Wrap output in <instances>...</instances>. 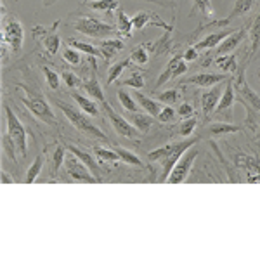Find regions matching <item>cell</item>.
I'll return each instance as SVG.
<instances>
[{
	"mask_svg": "<svg viewBox=\"0 0 260 260\" xmlns=\"http://www.w3.org/2000/svg\"><path fill=\"white\" fill-rule=\"evenodd\" d=\"M56 106L64 113V116L70 120V123L80 134L89 137V139H95L101 142H108V139H110L98 125H94V121L90 120V115H87L85 111L77 110V108H73L68 103H62V101H56Z\"/></svg>",
	"mask_w": 260,
	"mask_h": 260,
	"instance_id": "6da1fadb",
	"label": "cell"
},
{
	"mask_svg": "<svg viewBox=\"0 0 260 260\" xmlns=\"http://www.w3.org/2000/svg\"><path fill=\"white\" fill-rule=\"evenodd\" d=\"M18 87H21L24 92L23 98H19L21 103L31 111L33 116H37V118L40 121H44L45 125H57L56 115L52 113L49 103L44 99V95H42L40 92H35L33 89H30V87H24V85H18Z\"/></svg>",
	"mask_w": 260,
	"mask_h": 260,
	"instance_id": "7a4b0ae2",
	"label": "cell"
},
{
	"mask_svg": "<svg viewBox=\"0 0 260 260\" xmlns=\"http://www.w3.org/2000/svg\"><path fill=\"white\" fill-rule=\"evenodd\" d=\"M2 42H6L11 47V52L19 54L23 49L24 40V28L18 18H14L9 12H6V7H2Z\"/></svg>",
	"mask_w": 260,
	"mask_h": 260,
	"instance_id": "3957f363",
	"label": "cell"
},
{
	"mask_svg": "<svg viewBox=\"0 0 260 260\" xmlns=\"http://www.w3.org/2000/svg\"><path fill=\"white\" fill-rule=\"evenodd\" d=\"M4 113H6V121H7V134L12 137V141L18 146V153L21 158H26L28 154V139H26V130L24 125L21 123V120L16 116V113L11 110V106L7 103H4Z\"/></svg>",
	"mask_w": 260,
	"mask_h": 260,
	"instance_id": "277c9868",
	"label": "cell"
},
{
	"mask_svg": "<svg viewBox=\"0 0 260 260\" xmlns=\"http://www.w3.org/2000/svg\"><path fill=\"white\" fill-rule=\"evenodd\" d=\"M73 28L83 35L92 37V39H104V37H111L118 33V28H115L113 24H108L95 18H87V16H82L75 21Z\"/></svg>",
	"mask_w": 260,
	"mask_h": 260,
	"instance_id": "5b68a950",
	"label": "cell"
},
{
	"mask_svg": "<svg viewBox=\"0 0 260 260\" xmlns=\"http://www.w3.org/2000/svg\"><path fill=\"white\" fill-rule=\"evenodd\" d=\"M68 151V149H66ZM64 167H66V174L70 175L73 180H82V182H99L98 175L92 174V170L83 163L77 154H73L71 151L66 153L64 158Z\"/></svg>",
	"mask_w": 260,
	"mask_h": 260,
	"instance_id": "8992f818",
	"label": "cell"
},
{
	"mask_svg": "<svg viewBox=\"0 0 260 260\" xmlns=\"http://www.w3.org/2000/svg\"><path fill=\"white\" fill-rule=\"evenodd\" d=\"M103 110L106 113V118L110 120L111 127L115 128V132L118 134L120 137H125V139H137V137H139V130L134 127L127 118H123L120 113H116L113 110V106L110 103H103Z\"/></svg>",
	"mask_w": 260,
	"mask_h": 260,
	"instance_id": "52a82bcc",
	"label": "cell"
},
{
	"mask_svg": "<svg viewBox=\"0 0 260 260\" xmlns=\"http://www.w3.org/2000/svg\"><path fill=\"white\" fill-rule=\"evenodd\" d=\"M233 83H234V90H236V98H240L245 106H251L255 111L260 113V95L255 90H251L248 83H246L245 68H238L236 78L233 80Z\"/></svg>",
	"mask_w": 260,
	"mask_h": 260,
	"instance_id": "ba28073f",
	"label": "cell"
},
{
	"mask_svg": "<svg viewBox=\"0 0 260 260\" xmlns=\"http://www.w3.org/2000/svg\"><path fill=\"white\" fill-rule=\"evenodd\" d=\"M198 139H186V141H179V142H170L167 146L151 151L148 153V160L149 161H163L167 158L174 156V154H184L187 149H191V146H194Z\"/></svg>",
	"mask_w": 260,
	"mask_h": 260,
	"instance_id": "9c48e42d",
	"label": "cell"
},
{
	"mask_svg": "<svg viewBox=\"0 0 260 260\" xmlns=\"http://www.w3.org/2000/svg\"><path fill=\"white\" fill-rule=\"evenodd\" d=\"M196 158H198V151H196V149H187L186 154H182V158L175 163V167L172 169L170 175L167 177L165 182H169V184L184 182L187 175H189L191 167H192V163H194Z\"/></svg>",
	"mask_w": 260,
	"mask_h": 260,
	"instance_id": "30bf717a",
	"label": "cell"
},
{
	"mask_svg": "<svg viewBox=\"0 0 260 260\" xmlns=\"http://www.w3.org/2000/svg\"><path fill=\"white\" fill-rule=\"evenodd\" d=\"M186 71H187V61L184 59L182 56L172 57L169 61V64H167V68L163 70V73L160 75V78L156 80V87L163 85V83H167L169 80H174V78L184 75Z\"/></svg>",
	"mask_w": 260,
	"mask_h": 260,
	"instance_id": "8fae6325",
	"label": "cell"
},
{
	"mask_svg": "<svg viewBox=\"0 0 260 260\" xmlns=\"http://www.w3.org/2000/svg\"><path fill=\"white\" fill-rule=\"evenodd\" d=\"M132 23H134V28H136V30H144V28L149 24V26H160V28H165L167 31H172L170 24L163 23V21L158 18V14H154V12H148V11L137 12V14L132 18Z\"/></svg>",
	"mask_w": 260,
	"mask_h": 260,
	"instance_id": "7c38bea8",
	"label": "cell"
},
{
	"mask_svg": "<svg viewBox=\"0 0 260 260\" xmlns=\"http://www.w3.org/2000/svg\"><path fill=\"white\" fill-rule=\"evenodd\" d=\"M33 35L35 37H40L42 39V44H44L45 50L50 54V56H54V54H57V50H59V35H57L54 30H47L45 26H35V30H33Z\"/></svg>",
	"mask_w": 260,
	"mask_h": 260,
	"instance_id": "4fadbf2b",
	"label": "cell"
},
{
	"mask_svg": "<svg viewBox=\"0 0 260 260\" xmlns=\"http://www.w3.org/2000/svg\"><path fill=\"white\" fill-rule=\"evenodd\" d=\"M220 95H222V90H220V83L219 85H213L210 90L203 92L201 95V111H203V116H210L213 111H215L217 104L220 101Z\"/></svg>",
	"mask_w": 260,
	"mask_h": 260,
	"instance_id": "5bb4252c",
	"label": "cell"
},
{
	"mask_svg": "<svg viewBox=\"0 0 260 260\" xmlns=\"http://www.w3.org/2000/svg\"><path fill=\"white\" fill-rule=\"evenodd\" d=\"M245 39H246V28L245 26H241L240 30H234L228 37V39H225L219 45V47H217V54H215V56H225V54H233V50L236 49Z\"/></svg>",
	"mask_w": 260,
	"mask_h": 260,
	"instance_id": "9a60e30c",
	"label": "cell"
},
{
	"mask_svg": "<svg viewBox=\"0 0 260 260\" xmlns=\"http://www.w3.org/2000/svg\"><path fill=\"white\" fill-rule=\"evenodd\" d=\"M228 80H229L228 75L198 73V75H192L191 78H187L186 83H191V85H196V87H213V85H219L220 82H228Z\"/></svg>",
	"mask_w": 260,
	"mask_h": 260,
	"instance_id": "2e32d148",
	"label": "cell"
},
{
	"mask_svg": "<svg viewBox=\"0 0 260 260\" xmlns=\"http://www.w3.org/2000/svg\"><path fill=\"white\" fill-rule=\"evenodd\" d=\"M234 103H236V90H234L233 78H229L228 83H225V89L220 95L219 104H217V108H215V111L217 113H225L234 106Z\"/></svg>",
	"mask_w": 260,
	"mask_h": 260,
	"instance_id": "e0dca14e",
	"label": "cell"
},
{
	"mask_svg": "<svg viewBox=\"0 0 260 260\" xmlns=\"http://www.w3.org/2000/svg\"><path fill=\"white\" fill-rule=\"evenodd\" d=\"M234 30H222V31H217V33H212V35L205 37L203 40H200L198 44L194 45L198 50H210L213 47H219V45L224 42L228 37L233 33Z\"/></svg>",
	"mask_w": 260,
	"mask_h": 260,
	"instance_id": "ac0fdd59",
	"label": "cell"
},
{
	"mask_svg": "<svg viewBox=\"0 0 260 260\" xmlns=\"http://www.w3.org/2000/svg\"><path fill=\"white\" fill-rule=\"evenodd\" d=\"M123 49H125V44H123V40H120V39L104 40V42H101V45H99V50L104 59H106V62H110L113 57L118 52H121Z\"/></svg>",
	"mask_w": 260,
	"mask_h": 260,
	"instance_id": "d6986e66",
	"label": "cell"
},
{
	"mask_svg": "<svg viewBox=\"0 0 260 260\" xmlns=\"http://www.w3.org/2000/svg\"><path fill=\"white\" fill-rule=\"evenodd\" d=\"M134 98L137 99V103H139L141 106L144 108V111H148L151 116H158V115H160V111H161V108H163L160 101L151 99V98H148V95L141 94L139 90L134 92Z\"/></svg>",
	"mask_w": 260,
	"mask_h": 260,
	"instance_id": "ffe728a7",
	"label": "cell"
},
{
	"mask_svg": "<svg viewBox=\"0 0 260 260\" xmlns=\"http://www.w3.org/2000/svg\"><path fill=\"white\" fill-rule=\"evenodd\" d=\"M130 115V123L134 125L139 132H149L153 127V116L149 113H128Z\"/></svg>",
	"mask_w": 260,
	"mask_h": 260,
	"instance_id": "44dd1931",
	"label": "cell"
},
{
	"mask_svg": "<svg viewBox=\"0 0 260 260\" xmlns=\"http://www.w3.org/2000/svg\"><path fill=\"white\" fill-rule=\"evenodd\" d=\"M83 6L99 12H115L120 9L118 0H85Z\"/></svg>",
	"mask_w": 260,
	"mask_h": 260,
	"instance_id": "7402d4cb",
	"label": "cell"
},
{
	"mask_svg": "<svg viewBox=\"0 0 260 260\" xmlns=\"http://www.w3.org/2000/svg\"><path fill=\"white\" fill-rule=\"evenodd\" d=\"M71 98L75 99V103H77L78 106H80V110L85 111L87 115H90V116L99 115V108H98V104H95L94 99L85 98V95L78 94V92H71Z\"/></svg>",
	"mask_w": 260,
	"mask_h": 260,
	"instance_id": "603a6c76",
	"label": "cell"
},
{
	"mask_svg": "<svg viewBox=\"0 0 260 260\" xmlns=\"http://www.w3.org/2000/svg\"><path fill=\"white\" fill-rule=\"evenodd\" d=\"M83 90L87 92V94L90 95V98H94L95 101H99L101 104L106 103V99H104V92H103V87H101V83L98 82V78L92 77L89 80H85L82 83Z\"/></svg>",
	"mask_w": 260,
	"mask_h": 260,
	"instance_id": "cb8c5ba5",
	"label": "cell"
},
{
	"mask_svg": "<svg viewBox=\"0 0 260 260\" xmlns=\"http://www.w3.org/2000/svg\"><path fill=\"white\" fill-rule=\"evenodd\" d=\"M243 127L241 125H233V123H224V121H219V123H212L208 127V134L215 137H222L228 136V134H234V132H241Z\"/></svg>",
	"mask_w": 260,
	"mask_h": 260,
	"instance_id": "d4e9b609",
	"label": "cell"
},
{
	"mask_svg": "<svg viewBox=\"0 0 260 260\" xmlns=\"http://www.w3.org/2000/svg\"><path fill=\"white\" fill-rule=\"evenodd\" d=\"M116 21H118V35L125 37V39H128V37H132V30H134V23H132V18H128L127 14H125L123 9H118L116 11Z\"/></svg>",
	"mask_w": 260,
	"mask_h": 260,
	"instance_id": "484cf974",
	"label": "cell"
},
{
	"mask_svg": "<svg viewBox=\"0 0 260 260\" xmlns=\"http://www.w3.org/2000/svg\"><path fill=\"white\" fill-rule=\"evenodd\" d=\"M250 42H251V47H250V59L257 54V50L260 49V12L258 16L253 19V23H251L250 26Z\"/></svg>",
	"mask_w": 260,
	"mask_h": 260,
	"instance_id": "4316f807",
	"label": "cell"
},
{
	"mask_svg": "<svg viewBox=\"0 0 260 260\" xmlns=\"http://www.w3.org/2000/svg\"><path fill=\"white\" fill-rule=\"evenodd\" d=\"M255 2L257 0H236V4H234L233 11L229 12V16L225 19H228V23H231L234 18H238V16H246L248 12L251 11V7L255 6Z\"/></svg>",
	"mask_w": 260,
	"mask_h": 260,
	"instance_id": "83f0119b",
	"label": "cell"
},
{
	"mask_svg": "<svg viewBox=\"0 0 260 260\" xmlns=\"http://www.w3.org/2000/svg\"><path fill=\"white\" fill-rule=\"evenodd\" d=\"M217 66H219V70H222L224 73H236L238 71V62H236V56L234 54H231V56H215V59H213Z\"/></svg>",
	"mask_w": 260,
	"mask_h": 260,
	"instance_id": "f1b7e54d",
	"label": "cell"
},
{
	"mask_svg": "<svg viewBox=\"0 0 260 260\" xmlns=\"http://www.w3.org/2000/svg\"><path fill=\"white\" fill-rule=\"evenodd\" d=\"M64 158H66V148L64 146H57L56 149H54L52 153V161H50V174H52V177H56L57 172L61 170L62 163H64Z\"/></svg>",
	"mask_w": 260,
	"mask_h": 260,
	"instance_id": "f546056e",
	"label": "cell"
},
{
	"mask_svg": "<svg viewBox=\"0 0 260 260\" xmlns=\"http://www.w3.org/2000/svg\"><path fill=\"white\" fill-rule=\"evenodd\" d=\"M66 149L71 151L73 154H77V156L80 158V160H82L83 163H85V165L92 170V174L98 175V163L94 161V156H92V154L85 153V151H82L80 148H77V146H66Z\"/></svg>",
	"mask_w": 260,
	"mask_h": 260,
	"instance_id": "4dcf8cb0",
	"label": "cell"
},
{
	"mask_svg": "<svg viewBox=\"0 0 260 260\" xmlns=\"http://www.w3.org/2000/svg\"><path fill=\"white\" fill-rule=\"evenodd\" d=\"M70 45H71V47H75L77 50H80V52L87 54L89 57H103V54H101L99 47H94V45L87 44V42H80V40L71 39L70 40Z\"/></svg>",
	"mask_w": 260,
	"mask_h": 260,
	"instance_id": "1f68e13d",
	"label": "cell"
},
{
	"mask_svg": "<svg viewBox=\"0 0 260 260\" xmlns=\"http://www.w3.org/2000/svg\"><path fill=\"white\" fill-rule=\"evenodd\" d=\"M94 154L98 156V160L101 163H115L120 160V154L116 153V149H108V148H101V146H95L94 148Z\"/></svg>",
	"mask_w": 260,
	"mask_h": 260,
	"instance_id": "d6a6232c",
	"label": "cell"
},
{
	"mask_svg": "<svg viewBox=\"0 0 260 260\" xmlns=\"http://www.w3.org/2000/svg\"><path fill=\"white\" fill-rule=\"evenodd\" d=\"M192 12H200L203 18L213 19L212 0H192Z\"/></svg>",
	"mask_w": 260,
	"mask_h": 260,
	"instance_id": "836d02e7",
	"label": "cell"
},
{
	"mask_svg": "<svg viewBox=\"0 0 260 260\" xmlns=\"http://www.w3.org/2000/svg\"><path fill=\"white\" fill-rule=\"evenodd\" d=\"M130 57H127V59H123V61H120V62H116V64H113L111 68H110V73H108V85H111V83H115L118 78L121 77V73H123L125 70L130 66Z\"/></svg>",
	"mask_w": 260,
	"mask_h": 260,
	"instance_id": "e575fe53",
	"label": "cell"
},
{
	"mask_svg": "<svg viewBox=\"0 0 260 260\" xmlns=\"http://www.w3.org/2000/svg\"><path fill=\"white\" fill-rule=\"evenodd\" d=\"M42 167H44V156H42V154H39V156H37L35 160H33V163L30 165V169H28L26 177H24V182H26V184L35 182V179L39 177V174L42 172Z\"/></svg>",
	"mask_w": 260,
	"mask_h": 260,
	"instance_id": "d590c367",
	"label": "cell"
},
{
	"mask_svg": "<svg viewBox=\"0 0 260 260\" xmlns=\"http://www.w3.org/2000/svg\"><path fill=\"white\" fill-rule=\"evenodd\" d=\"M2 148L6 151V154L9 156L11 161H18V158H16V153H18V146H16V142L12 141V137L9 136L7 132L2 134Z\"/></svg>",
	"mask_w": 260,
	"mask_h": 260,
	"instance_id": "8d00e7d4",
	"label": "cell"
},
{
	"mask_svg": "<svg viewBox=\"0 0 260 260\" xmlns=\"http://www.w3.org/2000/svg\"><path fill=\"white\" fill-rule=\"evenodd\" d=\"M130 61L134 62V64H146V62L149 61V52L148 49H146V45H137L136 49L132 50V54H130Z\"/></svg>",
	"mask_w": 260,
	"mask_h": 260,
	"instance_id": "74e56055",
	"label": "cell"
},
{
	"mask_svg": "<svg viewBox=\"0 0 260 260\" xmlns=\"http://www.w3.org/2000/svg\"><path fill=\"white\" fill-rule=\"evenodd\" d=\"M116 153L120 154V160L123 163H127V165H134V167H142V160L139 156H137L136 153H132V151L125 149V148H116Z\"/></svg>",
	"mask_w": 260,
	"mask_h": 260,
	"instance_id": "f35d334b",
	"label": "cell"
},
{
	"mask_svg": "<svg viewBox=\"0 0 260 260\" xmlns=\"http://www.w3.org/2000/svg\"><path fill=\"white\" fill-rule=\"evenodd\" d=\"M118 101H120V104L125 108L128 113H136L137 111V104H136V99L132 98V95L128 94L127 90H123V89H120L118 90Z\"/></svg>",
	"mask_w": 260,
	"mask_h": 260,
	"instance_id": "ab89813d",
	"label": "cell"
},
{
	"mask_svg": "<svg viewBox=\"0 0 260 260\" xmlns=\"http://www.w3.org/2000/svg\"><path fill=\"white\" fill-rule=\"evenodd\" d=\"M44 75H45V80H47V85L50 87L52 90H57L59 89V83H61V75L57 73L56 70L49 68V66H44Z\"/></svg>",
	"mask_w": 260,
	"mask_h": 260,
	"instance_id": "60d3db41",
	"label": "cell"
},
{
	"mask_svg": "<svg viewBox=\"0 0 260 260\" xmlns=\"http://www.w3.org/2000/svg\"><path fill=\"white\" fill-rule=\"evenodd\" d=\"M61 78L64 80L66 87H70V89H78V87H82V78L78 77V75H75L73 71L70 70H62L61 71Z\"/></svg>",
	"mask_w": 260,
	"mask_h": 260,
	"instance_id": "b9f144b4",
	"label": "cell"
},
{
	"mask_svg": "<svg viewBox=\"0 0 260 260\" xmlns=\"http://www.w3.org/2000/svg\"><path fill=\"white\" fill-rule=\"evenodd\" d=\"M196 125H198V120H196L194 116H191V118L182 120V121H180V125H179V136H182V137H189L191 134L194 132Z\"/></svg>",
	"mask_w": 260,
	"mask_h": 260,
	"instance_id": "7bdbcfd3",
	"label": "cell"
},
{
	"mask_svg": "<svg viewBox=\"0 0 260 260\" xmlns=\"http://www.w3.org/2000/svg\"><path fill=\"white\" fill-rule=\"evenodd\" d=\"M62 59H64L71 66H78L82 62L80 50H77L75 47H66L64 52H62Z\"/></svg>",
	"mask_w": 260,
	"mask_h": 260,
	"instance_id": "ee69618b",
	"label": "cell"
},
{
	"mask_svg": "<svg viewBox=\"0 0 260 260\" xmlns=\"http://www.w3.org/2000/svg\"><path fill=\"white\" fill-rule=\"evenodd\" d=\"M180 98V92L177 89H170V90H165L161 92L160 95H158V99H160V103L167 104V106H172V104H175Z\"/></svg>",
	"mask_w": 260,
	"mask_h": 260,
	"instance_id": "f6af8a7d",
	"label": "cell"
},
{
	"mask_svg": "<svg viewBox=\"0 0 260 260\" xmlns=\"http://www.w3.org/2000/svg\"><path fill=\"white\" fill-rule=\"evenodd\" d=\"M175 116H177V111H175L174 108H172V106H163L160 115H158L156 118L160 121H163V123H169V121L175 120Z\"/></svg>",
	"mask_w": 260,
	"mask_h": 260,
	"instance_id": "bcb514c9",
	"label": "cell"
},
{
	"mask_svg": "<svg viewBox=\"0 0 260 260\" xmlns=\"http://www.w3.org/2000/svg\"><path fill=\"white\" fill-rule=\"evenodd\" d=\"M123 85H128V87H132V89L139 90L144 87V77H142V73H134L132 77L123 82Z\"/></svg>",
	"mask_w": 260,
	"mask_h": 260,
	"instance_id": "7dc6e473",
	"label": "cell"
},
{
	"mask_svg": "<svg viewBox=\"0 0 260 260\" xmlns=\"http://www.w3.org/2000/svg\"><path fill=\"white\" fill-rule=\"evenodd\" d=\"M177 115H179L182 120L191 118V116L194 115V108H192V104H189V103H182V104L179 106V110H177Z\"/></svg>",
	"mask_w": 260,
	"mask_h": 260,
	"instance_id": "c3c4849f",
	"label": "cell"
},
{
	"mask_svg": "<svg viewBox=\"0 0 260 260\" xmlns=\"http://www.w3.org/2000/svg\"><path fill=\"white\" fill-rule=\"evenodd\" d=\"M198 56H200V54H198V49H196L194 47V45H192V47H189V49H187L186 50V52H184V59H186L187 62H189V61H196V59H198Z\"/></svg>",
	"mask_w": 260,
	"mask_h": 260,
	"instance_id": "681fc988",
	"label": "cell"
},
{
	"mask_svg": "<svg viewBox=\"0 0 260 260\" xmlns=\"http://www.w3.org/2000/svg\"><path fill=\"white\" fill-rule=\"evenodd\" d=\"M14 182V179H12V175L7 174L6 170H2V184H12Z\"/></svg>",
	"mask_w": 260,
	"mask_h": 260,
	"instance_id": "f907efd6",
	"label": "cell"
},
{
	"mask_svg": "<svg viewBox=\"0 0 260 260\" xmlns=\"http://www.w3.org/2000/svg\"><path fill=\"white\" fill-rule=\"evenodd\" d=\"M56 0H44V6H50V4H54Z\"/></svg>",
	"mask_w": 260,
	"mask_h": 260,
	"instance_id": "816d5d0a",
	"label": "cell"
},
{
	"mask_svg": "<svg viewBox=\"0 0 260 260\" xmlns=\"http://www.w3.org/2000/svg\"><path fill=\"white\" fill-rule=\"evenodd\" d=\"M154 2H160V4H167L165 0H154Z\"/></svg>",
	"mask_w": 260,
	"mask_h": 260,
	"instance_id": "f5cc1de1",
	"label": "cell"
}]
</instances>
